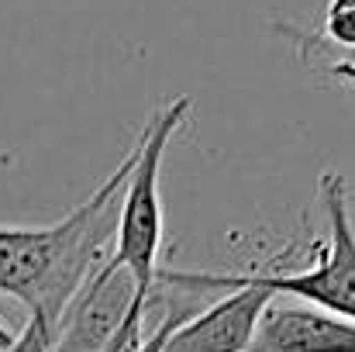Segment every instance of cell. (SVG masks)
Instances as JSON below:
<instances>
[{
  "instance_id": "8",
  "label": "cell",
  "mask_w": 355,
  "mask_h": 352,
  "mask_svg": "<svg viewBox=\"0 0 355 352\" xmlns=\"http://www.w3.org/2000/svg\"><path fill=\"white\" fill-rule=\"evenodd\" d=\"M52 349V332L42 318H28V325L21 328V335H14V342L3 352H49Z\"/></svg>"
},
{
  "instance_id": "5",
  "label": "cell",
  "mask_w": 355,
  "mask_h": 352,
  "mask_svg": "<svg viewBox=\"0 0 355 352\" xmlns=\"http://www.w3.org/2000/svg\"><path fill=\"white\" fill-rule=\"evenodd\" d=\"M138 301H148V294L138 290L135 276L104 259L62 315L49 352H104Z\"/></svg>"
},
{
  "instance_id": "4",
  "label": "cell",
  "mask_w": 355,
  "mask_h": 352,
  "mask_svg": "<svg viewBox=\"0 0 355 352\" xmlns=\"http://www.w3.org/2000/svg\"><path fill=\"white\" fill-rule=\"evenodd\" d=\"M183 276L207 294H214V290H228V294L221 301H211L190 321H183L166 339L162 352H248L255 325H259L262 311L272 304V294L241 273L183 269Z\"/></svg>"
},
{
  "instance_id": "10",
  "label": "cell",
  "mask_w": 355,
  "mask_h": 352,
  "mask_svg": "<svg viewBox=\"0 0 355 352\" xmlns=\"http://www.w3.org/2000/svg\"><path fill=\"white\" fill-rule=\"evenodd\" d=\"M328 3H331V7H352L355 10V0H328Z\"/></svg>"
},
{
  "instance_id": "3",
  "label": "cell",
  "mask_w": 355,
  "mask_h": 352,
  "mask_svg": "<svg viewBox=\"0 0 355 352\" xmlns=\"http://www.w3.org/2000/svg\"><path fill=\"white\" fill-rule=\"evenodd\" d=\"M321 211L328 218V245L318 252V262L307 269L286 273H241L262 290L286 294L324 308L328 315L355 321V232L349 221V187L345 176L328 169L318 180Z\"/></svg>"
},
{
  "instance_id": "1",
  "label": "cell",
  "mask_w": 355,
  "mask_h": 352,
  "mask_svg": "<svg viewBox=\"0 0 355 352\" xmlns=\"http://www.w3.org/2000/svg\"><path fill=\"white\" fill-rule=\"evenodd\" d=\"M138 142L111 169V176L66 218L45 228H3L0 225V294L21 301L28 318H42L55 335L62 315L104 266V249L118 232V208Z\"/></svg>"
},
{
  "instance_id": "9",
  "label": "cell",
  "mask_w": 355,
  "mask_h": 352,
  "mask_svg": "<svg viewBox=\"0 0 355 352\" xmlns=\"http://www.w3.org/2000/svg\"><path fill=\"white\" fill-rule=\"evenodd\" d=\"M10 342H14V335H10V332H7V328H3V321H0V352L7 349V346H10Z\"/></svg>"
},
{
  "instance_id": "7",
  "label": "cell",
  "mask_w": 355,
  "mask_h": 352,
  "mask_svg": "<svg viewBox=\"0 0 355 352\" xmlns=\"http://www.w3.org/2000/svg\"><path fill=\"white\" fill-rule=\"evenodd\" d=\"M318 42L331 45V49H342L345 56L355 52V10L352 7H331L324 10V28L318 35Z\"/></svg>"
},
{
  "instance_id": "6",
  "label": "cell",
  "mask_w": 355,
  "mask_h": 352,
  "mask_svg": "<svg viewBox=\"0 0 355 352\" xmlns=\"http://www.w3.org/2000/svg\"><path fill=\"white\" fill-rule=\"evenodd\" d=\"M248 352H355V321L318 308L269 304Z\"/></svg>"
},
{
  "instance_id": "2",
  "label": "cell",
  "mask_w": 355,
  "mask_h": 352,
  "mask_svg": "<svg viewBox=\"0 0 355 352\" xmlns=\"http://www.w3.org/2000/svg\"><path fill=\"white\" fill-rule=\"evenodd\" d=\"M190 108H193L190 97H176L152 115L145 131L138 135V159L121 194L114 252L107 255V262L128 269L141 294H152L155 269H159V249H162V201H159L162 156L169 149V138L190 117Z\"/></svg>"
}]
</instances>
